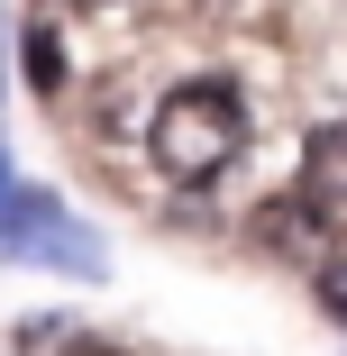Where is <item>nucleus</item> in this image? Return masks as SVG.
Segmentation results:
<instances>
[{"label": "nucleus", "mask_w": 347, "mask_h": 356, "mask_svg": "<svg viewBox=\"0 0 347 356\" xmlns=\"http://www.w3.org/2000/svg\"><path fill=\"white\" fill-rule=\"evenodd\" d=\"M302 201H311V210H347V128H320V137H311Z\"/></svg>", "instance_id": "3"}, {"label": "nucleus", "mask_w": 347, "mask_h": 356, "mask_svg": "<svg viewBox=\"0 0 347 356\" xmlns=\"http://www.w3.org/2000/svg\"><path fill=\"white\" fill-rule=\"evenodd\" d=\"M28 74H37V92H55V83H64V46H55V28H46V19L28 28Z\"/></svg>", "instance_id": "5"}, {"label": "nucleus", "mask_w": 347, "mask_h": 356, "mask_svg": "<svg viewBox=\"0 0 347 356\" xmlns=\"http://www.w3.org/2000/svg\"><path fill=\"white\" fill-rule=\"evenodd\" d=\"M19 192H28V183L10 174V156H0V247H10V220H19Z\"/></svg>", "instance_id": "7"}, {"label": "nucleus", "mask_w": 347, "mask_h": 356, "mask_svg": "<svg viewBox=\"0 0 347 356\" xmlns=\"http://www.w3.org/2000/svg\"><path fill=\"white\" fill-rule=\"evenodd\" d=\"M10 356H110L101 338H83L74 320H28L19 338H10Z\"/></svg>", "instance_id": "4"}, {"label": "nucleus", "mask_w": 347, "mask_h": 356, "mask_svg": "<svg viewBox=\"0 0 347 356\" xmlns=\"http://www.w3.org/2000/svg\"><path fill=\"white\" fill-rule=\"evenodd\" d=\"M0 256H19V265H55V274H101V247H92V229L64 210L55 192H19V220H10V247Z\"/></svg>", "instance_id": "2"}, {"label": "nucleus", "mask_w": 347, "mask_h": 356, "mask_svg": "<svg viewBox=\"0 0 347 356\" xmlns=\"http://www.w3.org/2000/svg\"><path fill=\"white\" fill-rule=\"evenodd\" d=\"M320 302H329V320L347 329V256H329V265H320Z\"/></svg>", "instance_id": "6"}, {"label": "nucleus", "mask_w": 347, "mask_h": 356, "mask_svg": "<svg viewBox=\"0 0 347 356\" xmlns=\"http://www.w3.org/2000/svg\"><path fill=\"white\" fill-rule=\"evenodd\" d=\"M238 147H247V101L220 83V74H201V83H174L165 101H156V119H147V156H156V174L165 183H220L229 165H238Z\"/></svg>", "instance_id": "1"}, {"label": "nucleus", "mask_w": 347, "mask_h": 356, "mask_svg": "<svg viewBox=\"0 0 347 356\" xmlns=\"http://www.w3.org/2000/svg\"><path fill=\"white\" fill-rule=\"evenodd\" d=\"M74 10H110V0H74Z\"/></svg>", "instance_id": "8"}]
</instances>
